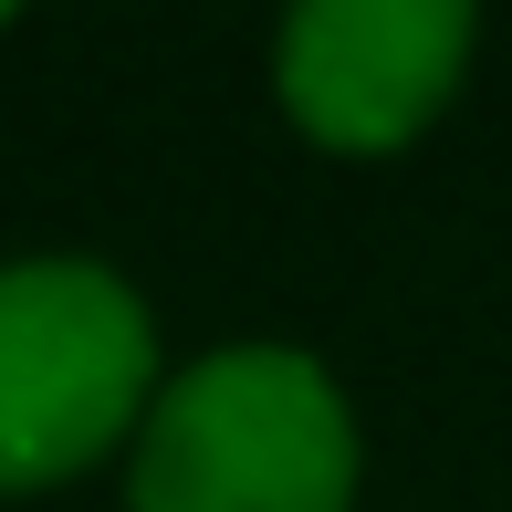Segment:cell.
Segmentation results:
<instances>
[{
	"mask_svg": "<svg viewBox=\"0 0 512 512\" xmlns=\"http://www.w3.org/2000/svg\"><path fill=\"white\" fill-rule=\"evenodd\" d=\"M0 21H11V11H0Z\"/></svg>",
	"mask_w": 512,
	"mask_h": 512,
	"instance_id": "cell-4",
	"label": "cell"
},
{
	"mask_svg": "<svg viewBox=\"0 0 512 512\" xmlns=\"http://www.w3.org/2000/svg\"><path fill=\"white\" fill-rule=\"evenodd\" d=\"M157 408V324L105 262H0V492L95 471Z\"/></svg>",
	"mask_w": 512,
	"mask_h": 512,
	"instance_id": "cell-2",
	"label": "cell"
},
{
	"mask_svg": "<svg viewBox=\"0 0 512 512\" xmlns=\"http://www.w3.org/2000/svg\"><path fill=\"white\" fill-rule=\"evenodd\" d=\"M126 512H356V408L304 345H220L157 387Z\"/></svg>",
	"mask_w": 512,
	"mask_h": 512,
	"instance_id": "cell-1",
	"label": "cell"
},
{
	"mask_svg": "<svg viewBox=\"0 0 512 512\" xmlns=\"http://www.w3.org/2000/svg\"><path fill=\"white\" fill-rule=\"evenodd\" d=\"M481 21L460 0H304L283 21V115L335 157H387L450 105Z\"/></svg>",
	"mask_w": 512,
	"mask_h": 512,
	"instance_id": "cell-3",
	"label": "cell"
}]
</instances>
